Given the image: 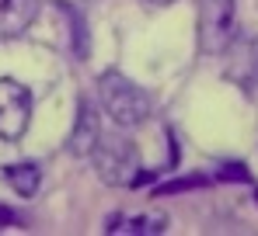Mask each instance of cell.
Returning a JSON list of instances; mask_svg holds the SVG:
<instances>
[{
  "label": "cell",
  "instance_id": "9c48e42d",
  "mask_svg": "<svg viewBox=\"0 0 258 236\" xmlns=\"http://www.w3.org/2000/svg\"><path fill=\"white\" fill-rule=\"evenodd\" d=\"M4 177H7V184L21 198H32L39 191V181H42L35 163H11V167H4Z\"/></svg>",
  "mask_w": 258,
  "mask_h": 236
},
{
  "label": "cell",
  "instance_id": "7a4b0ae2",
  "mask_svg": "<svg viewBox=\"0 0 258 236\" xmlns=\"http://www.w3.org/2000/svg\"><path fill=\"white\" fill-rule=\"evenodd\" d=\"M91 160H94L98 177L105 184H112V188H133L136 181H143L140 150L122 132H101L94 150H91Z\"/></svg>",
  "mask_w": 258,
  "mask_h": 236
},
{
  "label": "cell",
  "instance_id": "52a82bcc",
  "mask_svg": "<svg viewBox=\"0 0 258 236\" xmlns=\"http://www.w3.org/2000/svg\"><path fill=\"white\" fill-rule=\"evenodd\" d=\"M168 215L164 212H143V215H112L108 233H129V236H154L164 233Z\"/></svg>",
  "mask_w": 258,
  "mask_h": 236
},
{
  "label": "cell",
  "instance_id": "5b68a950",
  "mask_svg": "<svg viewBox=\"0 0 258 236\" xmlns=\"http://www.w3.org/2000/svg\"><path fill=\"white\" fill-rule=\"evenodd\" d=\"M39 18V0H0V39H18Z\"/></svg>",
  "mask_w": 258,
  "mask_h": 236
},
{
  "label": "cell",
  "instance_id": "3957f363",
  "mask_svg": "<svg viewBox=\"0 0 258 236\" xmlns=\"http://www.w3.org/2000/svg\"><path fill=\"white\" fill-rule=\"evenodd\" d=\"M196 28H199V52L223 56L237 39L234 0H199L196 4Z\"/></svg>",
  "mask_w": 258,
  "mask_h": 236
},
{
  "label": "cell",
  "instance_id": "6da1fadb",
  "mask_svg": "<svg viewBox=\"0 0 258 236\" xmlns=\"http://www.w3.org/2000/svg\"><path fill=\"white\" fill-rule=\"evenodd\" d=\"M98 97H101L105 115H112V122H115L119 129L143 125V122L150 118V111H154L150 94H147L140 83H133L129 77L115 73V70L101 73V80H98Z\"/></svg>",
  "mask_w": 258,
  "mask_h": 236
},
{
  "label": "cell",
  "instance_id": "ba28073f",
  "mask_svg": "<svg viewBox=\"0 0 258 236\" xmlns=\"http://www.w3.org/2000/svg\"><path fill=\"white\" fill-rule=\"evenodd\" d=\"M227 73L237 80V83H244V87H258V35L237 49V63Z\"/></svg>",
  "mask_w": 258,
  "mask_h": 236
},
{
  "label": "cell",
  "instance_id": "30bf717a",
  "mask_svg": "<svg viewBox=\"0 0 258 236\" xmlns=\"http://www.w3.org/2000/svg\"><path fill=\"white\" fill-rule=\"evenodd\" d=\"M150 4H157V7H168V4H174V0H150Z\"/></svg>",
  "mask_w": 258,
  "mask_h": 236
},
{
  "label": "cell",
  "instance_id": "277c9868",
  "mask_svg": "<svg viewBox=\"0 0 258 236\" xmlns=\"http://www.w3.org/2000/svg\"><path fill=\"white\" fill-rule=\"evenodd\" d=\"M32 118V94L25 83L4 77L0 80V139L4 143H18L28 129Z\"/></svg>",
  "mask_w": 258,
  "mask_h": 236
},
{
  "label": "cell",
  "instance_id": "8992f818",
  "mask_svg": "<svg viewBox=\"0 0 258 236\" xmlns=\"http://www.w3.org/2000/svg\"><path fill=\"white\" fill-rule=\"evenodd\" d=\"M98 136H101L98 111L91 108V101H81V115H77V125H74V132H70V143H67V150H70L74 157H91V150H94Z\"/></svg>",
  "mask_w": 258,
  "mask_h": 236
}]
</instances>
